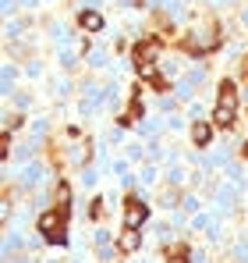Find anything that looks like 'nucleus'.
<instances>
[{
    "label": "nucleus",
    "instance_id": "9d476101",
    "mask_svg": "<svg viewBox=\"0 0 248 263\" xmlns=\"http://www.w3.org/2000/svg\"><path fill=\"white\" fill-rule=\"evenodd\" d=\"M167 263H192V260H188V249H184V246H177V249H174V256H170Z\"/></svg>",
    "mask_w": 248,
    "mask_h": 263
},
{
    "label": "nucleus",
    "instance_id": "20e7f679",
    "mask_svg": "<svg viewBox=\"0 0 248 263\" xmlns=\"http://www.w3.org/2000/svg\"><path fill=\"white\" fill-rule=\"evenodd\" d=\"M146 217H149V206L138 203V196H128V199H124V224H128V228H138Z\"/></svg>",
    "mask_w": 248,
    "mask_h": 263
},
{
    "label": "nucleus",
    "instance_id": "ddd939ff",
    "mask_svg": "<svg viewBox=\"0 0 248 263\" xmlns=\"http://www.w3.org/2000/svg\"><path fill=\"white\" fill-rule=\"evenodd\" d=\"M245 79H248V61H245Z\"/></svg>",
    "mask_w": 248,
    "mask_h": 263
},
{
    "label": "nucleus",
    "instance_id": "9b49d317",
    "mask_svg": "<svg viewBox=\"0 0 248 263\" xmlns=\"http://www.w3.org/2000/svg\"><path fill=\"white\" fill-rule=\"evenodd\" d=\"M149 86L156 89V92H167V89H170V82H167L163 75H153V79H149Z\"/></svg>",
    "mask_w": 248,
    "mask_h": 263
},
{
    "label": "nucleus",
    "instance_id": "f8f14e48",
    "mask_svg": "<svg viewBox=\"0 0 248 263\" xmlns=\"http://www.w3.org/2000/svg\"><path fill=\"white\" fill-rule=\"evenodd\" d=\"M241 157H245V160H248V142H245V146H241Z\"/></svg>",
    "mask_w": 248,
    "mask_h": 263
},
{
    "label": "nucleus",
    "instance_id": "39448f33",
    "mask_svg": "<svg viewBox=\"0 0 248 263\" xmlns=\"http://www.w3.org/2000/svg\"><path fill=\"white\" fill-rule=\"evenodd\" d=\"M138 242H142V235H138L135 228H128V224H124L121 238H117V249H121V253H135V249H138Z\"/></svg>",
    "mask_w": 248,
    "mask_h": 263
},
{
    "label": "nucleus",
    "instance_id": "6e6552de",
    "mask_svg": "<svg viewBox=\"0 0 248 263\" xmlns=\"http://www.w3.org/2000/svg\"><path fill=\"white\" fill-rule=\"evenodd\" d=\"M82 29H89V32H99L103 29V14H96V11H82Z\"/></svg>",
    "mask_w": 248,
    "mask_h": 263
},
{
    "label": "nucleus",
    "instance_id": "f03ea898",
    "mask_svg": "<svg viewBox=\"0 0 248 263\" xmlns=\"http://www.w3.org/2000/svg\"><path fill=\"white\" fill-rule=\"evenodd\" d=\"M156 53H160V40H156V36L135 43V68H138L142 79H153V75H156Z\"/></svg>",
    "mask_w": 248,
    "mask_h": 263
},
{
    "label": "nucleus",
    "instance_id": "7ed1b4c3",
    "mask_svg": "<svg viewBox=\"0 0 248 263\" xmlns=\"http://www.w3.org/2000/svg\"><path fill=\"white\" fill-rule=\"evenodd\" d=\"M64 220H68V217H64L60 210H46V214L39 217L43 238H46V242H57V246H64V242H68V231H64L68 224H64Z\"/></svg>",
    "mask_w": 248,
    "mask_h": 263
},
{
    "label": "nucleus",
    "instance_id": "f257e3e1",
    "mask_svg": "<svg viewBox=\"0 0 248 263\" xmlns=\"http://www.w3.org/2000/svg\"><path fill=\"white\" fill-rule=\"evenodd\" d=\"M234 114H238V89H234V82H220L216 110H213L216 128H231V125H234Z\"/></svg>",
    "mask_w": 248,
    "mask_h": 263
},
{
    "label": "nucleus",
    "instance_id": "1a4fd4ad",
    "mask_svg": "<svg viewBox=\"0 0 248 263\" xmlns=\"http://www.w3.org/2000/svg\"><path fill=\"white\" fill-rule=\"evenodd\" d=\"M138 118H142V100H138V92H135V96H131V103H128V114H124L121 121H124V125H135Z\"/></svg>",
    "mask_w": 248,
    "mask_h": 263
},
{
    "label": "nucleus",
    "instance_id": "423d86ee",
    "mask_svg": "<svg viewBox=\"0 0 248 263\" xmlns=\"http://www.w3.org/2000/svg\"><path fill=\"white\" fill-rule=\"evenodd\" d=\"M57 210L68 217L71 214V185L68 181H57Z\"/></svg>",
    "mask_w": 248,
    "mask_h": 263
},
{
    "label": "nucleus",
    "instance_id": "0eeeda50",
    "mask_svg": "<svg viewBox=\"0 0 248 263\" xmlns=\"http://www.w3.org/2000/svg\"><path fill=\"white\" fill-rule=\"evenodd\" d=\"M192 139H195V146H209V139H213V128H209L206 121H195V125H192Z\"/></svg>",
    "mask_w": 248,
    "mask_h": 263
}]
</instances>
